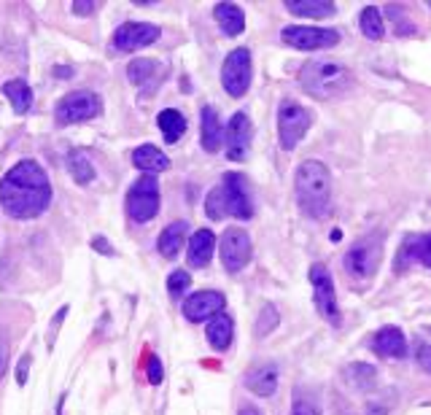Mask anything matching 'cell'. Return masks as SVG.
<instances>
[{"label":"cell","instance_id":"74e56055","mask_svg":"<svg viewBox=\"0 0 431 415\" xmlns=\"http://www.w3.org/2000/svg\"><path fill=\"white\" fill-rule=\"evenodd\" d=\"M8 351H11L8 348V340L0 334V377L8 373Z\"/></svg>","mask_w":431,"mask_h":415},{"label":"cell","instance_id":"ab89813d","mask_svg":"<svg viewBox=\"0 0 431 415\" xmlns=\"http://www.w3.org/2000/svg\"><path fill=\"white\" fill-rule=\"evenodd\" d=\"M92 249L100 251V253H105V256H113V253H116V251L108 246V240H105V237H95V240H92Z\"/></svg>","mask_w":431,"mask_h":415},{"label":"cell","instance_id":"d4e9b609","mask_svg":"<svg viewBox=\"0 0 431 415\" xmlns=\"http://www.w3.org/2000/svg\"><path fill=\"white\" fill-rule=\"evenodd\" d=\"M405 256H410V262L415 259V262H421L423 267H429L431 270V232L405 237L402 249H399V253H396V262L405 259Z\"/></svg>","mask_w":431,"mask_h":415},{"label":"cell","instance_id":"ffe728a7","mask_svg":"<svg viewBox=\"0 0 431 415\" xmlns=\"http://www.w3.org/2000/svg\"><path fill=\"white\" fill-rule=\"evenodd\" d=\"M127 76H130V81L143 86V89H154L162 79V65L157 60H148V57H138L127 65Z\"/></svg>","mask_w":431,"mask_h":415},{"label":"cell","instance_id":"8d00e7d4","mask_svg":"<svg viewBox=\"0 0 431 415\" xmlns=\"http://www.w3.org/2000/svg\"><path fill=\"white\" fill-rule=\"evenodd\" d=\"M73 11H76L79 17H89V14L97 11V3H95V0H76V3H73Z\"/></svg>","mask_w":431,"mask_h":415},{"label":"cell","instance_id":"f35d334b","mask_svg":"<svg viewBox=\"0 0 431 415\" xmlns=\"http://www.w3.org/2000/svg\"><path fill=\"white\" fill-rule=\"evenodd\" d=\"M418 364H421L423 373L431 375V345H423V348L418 351Z\"/></svg>","mask_w":431,"mask_h":415},{"label":"cell","instance_id":"4fadbf2b","mask_svg":"<svg viewBox=\"0 0 431 415\" xmlns=\"http://www.w3.org/2000/svg\"><path fill=\"white\" fill-rule=\"evenodd\" d=\"M162 30L151 22H124L122 27L113 33V49L116 52H138L143 46H151L154 41H159Z\"/></svg>","mask_w":431,"mask_h":415},{"label":"cell","instance_id":"1f68e13d","mask_svg":"<svg viewBox=\"0 0 431 415\" xmlns=\"http://www.w3.org/2000/svg\"><path fill=\"white\" fill-rule=\"evenodd\" d=\"M278 321H281V315L275 311V305H265L262 313H259V321H256V334H259V337H267V334L278 327Z\"/></svg>","mask_w":431,"mask_h":415},{"label":"cell","instance_id":"7c38bea8","mask_svg":"<svg viewBox=\"0 0 431 415\" xmlns=\"http://www.w3.org/2000/svg\"><path fill=\"white\" fill-rule=\"evenodd\" d=\"M219 251H221V262H224L226 272H240L251 262V253H253L251 235L240 227H229L221 235Z\"/></svg>","mask_w":431,"mask_h":415},{"label":"cell","instance_id":"9c48e42d","mask_svg":"<svg viewBox=\"0 0 431 415\" xmlns=\"http://www.w3.org/2000/svg\"><path fill=\"white\" fill-rule=\"evenodd\" d=\"M283 43L299 52H318L340 43V33L331 27H310V24H288L281 33Z\"/></svg>","mask_w":431,"mask_h":415},{"label":"cell","instance_id":"9a60e30c","mask_svg":"<svg viewBox=\"0 0 431 415\" xmlns=\"http://www.w3.org/2000/svg\"><path fill=\"white\" fill-rule=\"evenodd\" d=\"M224 305L226 299L221 291H197L184 302V315L191 324H203L207 318H213L216 313L224 311Z\"/></svg>","mask_w":431,"mask_h":415},{"label":"cell","instance_id":"d6a6232c","mask_svg":"<svg viewBox=\"0 0 431 415\" xmlns=\"http://www.w3.org/2000/svg\"><path fill=\"white\" fill-rule=\"evenodd\" d=\"M189 286H191V275H189L186 270H175L170 278H167V291H170L173 297H181Z\"/></svg>","mask_w":431,"mask_h":415},{"label":"cell","instance_id":"cb8c5ba5","mask_svg":"<svg viewBox=\"0 0 431 415\" xmlns=\"http://www.w3.org/2000/svg\"><path fill=\"white\" fill-rule=\"evenodd\" d=\"M186 232H189V221H173L170 227L162 229L157 249H159V253H162L164 259H175L181 253V249H184L186 243Z\"/></svg>","mask_w":431,"mask_h":415},{"label":"cell","instance_id":"e575fe53","mask_svg":"<svg viewBox=\"0 0 431 415\" xmlns=\"http://www.w3.org/2000/svg\"><path fill=\"white\" fill-rule=\"evenodd\" d=\"M386 14H389V19H402V8H399L396 3L386 8ZM402 24H405V27H399V36H407V33L412 36V33H415V27H412L410 22H402Z\"/></svg>","mask_w":431,"mask_h":415},{"label":"cell","instance_id":"5b68a950","mask_svg":"<svg viewBox=\"0 0 431 415\" xmlns=\"http://www.w3.org/2000/svg\"><path fill=\"white\" fill-rule=\"evenodd\" d=\"M380 265H383V246L377 243V237L356 240L343 259V267L353 281H372Z\"/></svg>","mask_w":431,"mask_h":415},{"label":"cell","instance_id":"603a6c76","mask_svg":"<svg viewBox=\"0 0 431 415\" xmlns=\"http://www.w3.org/2000/svg\"><path fill=\"white\" fill-rule=\"evenodd\" d=\"M132 165L138 167V170H143L146 175H151V173H162V170H167V167H170V159L164 157L162 148L146 143V146H138V148L132 151Z\"/></svg>","mask_w":431,"mask_h":415},{"label":"cell","instance_id":"4dcf8cb0","mask_svg":"<svg viewBox=\"0 0 431 415\" xmlns=\"http://www.w3.org/2000/svg\"><path fill=\"white\" fill-rule=\"evenodd\" d=\"M345 377H348L350 383L359 389V391H367L375 386V380H377V370L372 367V364H364V361H356V364H348V370H345Z\"/></svg>","mask_w":431,"mask_h":415},{"label":"cell","instance_id":"8992f818","mask_svg":"<svg viewBox=\"0 0 431 415\" xmlns=\"http://www.w3.org/2000/svg\"><path fill=\"white\" fill-rule=\"evenodd\" d=\"M157 213H159V184L154 175H143L127 191V216L138 224H146Z\"/></svg>","mask_w":431,"mask_h":415},{"label":"cell","instance_id":"ba28073f","mask_svg":"<svg viewBox=\"0 0 431 415\" xmlns=\"http://www.w3.org/2000/svg\"><path fill=\"white\" fill-rule=\"evenodd\" d=\"M219 194H221V205H224V216H235V219H251L253 216V200H251V189H248L246 175L240 173H226L219 184Z\"/></svg>","mask_w":431,"mask_h":415},{"label":"cell","instance_id":"836d02e7","mask_svg":"<svg viewBox=\"0 0 431 415\" xmlns=\"http://www.w3.org/2000/svg\"><path fill=\"white\" fill-rule=\"evenodd\" d=\"M291 415H321V410H318L310 399H305V396H297V399H294V405H291Z\"/></svg>","mask_w":431,"mask_h":415},{"label":"cell","instance_id":"83f0119b","mask_svg":"<svg viewBox=\"0 0 431 415\" xmlns=\"http://www.w3.org/2000/svg\"><path fill=\"white\" fill-rule=\"evenodd\" d=\"M359 30L364 38L370 41H383L386 38V19H383V11L377 6H364L361 14H359Z\"/></svg>","mask_w":431,"mask_h":415},{"label":"cell","instance_id":"3957f363","mask_svg":"<svg viewBox=\"0 0 431 415\" xmlns=\"http://www.w3.org/2000/svg\"><path fill=\"white\" fill-rule=\"evenodd\" d=\"M299 86L318 100L343 97L353 89V70L337 60H310L299 70Z\"/></svg>","mask_w":431,"mask_h":415},{"label":"cell","instance_id":"7402d4cb","mask_svg":"<svg viewBox=\"0 0 431 415\" xmlns=\"http://www.w3.org/2000/svg\"><path fill=\"white\" fill-rule=\"evenodd\" d=\"M205 334L216 351H226V348L232 345V340H235V321H232L224 311L216 313L213 318H207Z\"/></svg>","mask_w":431,"mask_h":415},{"label":"cell","instance_id":"f546056e","mask_svg":"<svg viewBox=\"0 0 431 415\" xmlns=\"http://www.w3.org/2000/svg\"><path fill=\"white\" fill-rule=\"evenodd\" d=\"M68 173H70L73 181L81 184V187L92 184V178H95V167H92V162L86 159V154L76 151V148L68 154Z\"/></svg>","mask_w":431,"mask_h":415},{"label":"cell","instance_id":"b9f144b4","mask_svg":"<svg viewBox=\"0 0 431 415\" xmlns=\"http://www.w3.org/2000/svg\"><path fill=\"white\" fill-rule=\"evenodd\" d=\"M237 415H265L259 407H251V405H246V407H240V413Z\"/></svg>","mask_w":431,"mask_h":415},{"label":"cell","instance_id":"4316f807","mask_svg":"<svg viewBox=\"0 0 431 415\" xmlns=\"http://www.w3.org/2000/svg\"><path fill=\"white\" fill-rule=\"evenodd\" d=\"M3 95L11 103L14 113H30V108H33V89H30L27 81H22V79L6 81L3 84Z\"/></svg>","mask_w":431,"mask_h":415},{"label":"cell","instance_id":"44dd1931","mask_svg":"<svg viewBox=\"0 0 431 415\" xmlns=\"http://www.w3.org/2000/svg\"><path fill=\"white\" fill-rule=\"evenodd\" d=\"M213 19L219 22V27L224 30V36H240L246 30V14L237 3H216L213 8Z\"/></svg>","mask_w":431,"mask_h":415},{"label":"cell","instance_id":"30bf717a","mask_svg":"<svg viewBox=\"0 0 431 415\" xmlns=\"http://www.w3.org/2000/svg\"><path fill=\"white\" fill-rule=\"evenodd\" d=\"M103 111V103L95 92L81 89V92H68L57 103V122L60 125H79V122H89Z\"/></svg>","mask_w":431,"mask_h":415},{"label":"cell","instance_id":"8fae6325","mask_svg":"<svg viewBox=\"0 0 431 415\" xmlns=\"http://www.w3.org/2000/svg\"><path fill=\"white\" fill-rule=\"evenodd\" d=\"M310 286H313V299H315L318 313L329 324L340 327V302H337V291H334V278H331L327 265L310 267Z\"/></svg>","mask_w":431,"mask_h":415},{"label":"cell","instance_id":"2e32d148","mask_svg":"<svg viewBox=\"0 0 431 415\" xmlns=\"http://www.w3.org/2000/svg\"><path fill=\"white\" fill-rule=\"evenodd\" d=\"M372 351L383 359H407L410 345H407V337L399 327H383L372 334Z\"/></svg>","mask_w":431,"mask_h":415},{"label":"cell","instance_id":"277c9868","mask_svg":"<svg viewBox=\"0 0 431 415\" xmlns=\"http://www.w3.org/2000/svg\"><path fill=\"white\" fill-rule=\"evenodd\" d=\"M313 125V111L297 100H283L278 108V141L283 151H294Z\"/></svg>","mask_w":431,"mask_h":415},{"label":"cell","instance_id":"6da1fadb","mask_svg":"<svg viewBox=\"0 0 431 415\" xmlns=\"http://www.w3.org/2000/svg\"><path fill=\"white\" fill-rule=\"evenodd\" d=\"M52 203V184L36 159H22L0 181V208L11 219H36Z\"/></svg>","mask_w":431,"mask_h":415},{"label":"cell","instance_id":"ac0fdd59","mask_svg":"<svg viewBox=\"0 0 431 415\" xmlns=\"http://www.w3.org/2000/svg\"><path fill=\"white\" fill-rule=\"evenodd\" d=\"M246 386L256 396H272L278 391V367L272 361L251 367L246 373Z\"/></svg>","mask_w":431,"mask_h":415},{"label":"cell","instance_id":"ee69618b","mask_svg":"<svg viewBox=\"0 0 431 415\" xmlns=\"http://www.w3.org/2000/svg\"><path fill=\"white\" fill-rule=\"evenodd\" d=\"M426 6H429V8H431V0H429V3H426Z\"/></svg>","mask_w":431,"mask_h":415},{"label":"cell","instance_id":"d590c367","mask_svg":"<svg viewBox=\"0 0 431 415\" xmlns=\"http://www.w3.org/2000/svg\"><path fill=\"white\" fill-rule=\"evenodd\" d=\"M148 380H151L154 386L162 383V364H159L157 356H148Z\"/></svg>","mask_w":431,"mask_h":415},{"label":"cell","instance_id":"7bdbcfd3","mask_svg":"<svg viewBox=\"0 0 431 415\" xmlns=\"http://www.w3.org/2000/svg\"><path fill=\"white\" fill-rule=\"evenodd\" d=\"M331 240H334V243L343 240V232H340V229H331Z\"/></svg>","mask_w":431,"mask_h":415},{"label":"cell","instance_id":"e0dca14e","mask_svg":"<svg viewBox=\"0 0 431 415\" xmlns=\"http://www.w3.org/2000/svg\"><path fill=\"white\" fill-rule=\"evenodd\" d=\"M200 146L207 154H216L224 146V127H221L219 111L213 105H205L203 116H200Z\"/></svg>","mask_w":431,"mask_h":415},{"label":"cell","instance_id":"60d3db41","mask_svg":"<svg viewBox=\"0 0 431 415\" xmlns=\"http://www.w3.org/2000/svg\"><path fill=\"white\" fill-rule=\"evenodd\" d=\"M27 367H30V356H24L19 361V367H17V380H19V383L27 380Z\"/></svg>","mask_w":431,"mask_h":415},{"label":"cell","instance_id":"484cf974","mask_svg":"<svg viewBox=\"0 0 431 415\" xmlns=\"http://www.w3.org/2000/svg\"><path fill=\"white\" fill-rule=\"evenodd\" d=\"M283 6H286L291 14L308 17V19H329L337 11V6L331 0H286Z\"/></svg>","mask_w":431,"mask_h":415},{"label":"cell","instance_id":"f1b7e54d","mask_svg":"<svg viewBox=\"0 0 431 415\" xmlns=\"http://www.w3.org/2000/svg\"><path fill=\"white\" fill-rule=\"evenodd\" d=\"M157 125L162 130L164 141L167 143H178L181 141V135L186 132V116L181 111H175V108H164L162 113L157 116Z\"/></svg>","mask_w":431,"mask_h":415},{"label":"cell","instance_id":"d6986e66","mask_svg":"<svg viewBox=\"0 0 431 415\" xmlns=\"http://www.w3.org/2000/svg\"><path fill=\"white\" fill-rule=\"evenodd\" d=\"M216 251V235L210 229H197L189 240V265L191 267H207Z\"/></svg>","mask_w":431,"mask_h":415},{"label":"cell","instance_id":"5bb4252c","mask_svg":"<svg viewBox=\"0 0 431 415\" xmlns=\"http://www.w3.org/2000/svg\"><path fill=\"white\" fill-rule=\"evenodd\" d=\"M251 138H253V125L248 119L246 111H237L229 127L224 130V143H226V159L232 162H243L251 151Z\"/></svg>","mask_w":431,"mask_h":415},{"label":"cell","instance_id":"52a82bcc","mask_svg":"<svg viewBox=\"0 0 431 415\" xmlns=\"http://www.w3.org/2000/svg\"><path fill=\"white\" fill-rule=\"evenodd\" d=\"M253 79V60H251V49L240 46L232 49L226 54L224 65H221V86L232 97H243Z\"/></svg>","mask_w":431,"mask_h":415},{"label":"cell","instance_id":"7a4b0ae2","mask_svg":"<svg viewBox=\"0 0 431 415\" xmlns=\"http://www.w3.org/2000/svg\"><path fill=\"white\" fill-rule=\"evenodd\" d=\"M297 205L310 219H324L331 208V173L318 159H305L294 173Z\"/></svg>","mask_w":431,"mask_h":415}]
</instances>
